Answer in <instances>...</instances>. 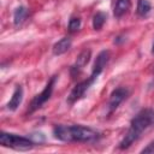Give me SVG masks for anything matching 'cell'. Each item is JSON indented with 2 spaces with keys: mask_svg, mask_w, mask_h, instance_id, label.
<instances>
[{
  "mask_svg": "<svg viewBox=\"0 0 154 154\" xmlns=\"http://www.w3.org/2000/svg\"><path fill=\"white\" fill-rule=\"evenodd\" d=\"M81 25H82V20L79 17H72L70 20H69V25H67V29L70 32H76L81 29Z\"/></svg>",
  "mask_w": 154,
  "mask_h": 154,
  "instance_id": "15",
  "label": "cell"
},
{
  "mask_svg": "<svg viewBox=\"0 0 154 154\" xmlns=\"http://www.w3.org/2000/svg\"><path fill=\"white\" fill-rule=\"evenodd\" d=\"M28 16H29L28 8L24 7V6H18V7L14 10V12H13V23H14V25L18 26V25H20L22 23H24L25 19L28 18Z\"/></svg>",
  "mask_w": 154,
  "mask_h": 154,
  "instance_id": "12",
  "label": "cell"
},
{
  "mask_svg": "<svg viewBox=\"0 0 154 154\" xmlns=\"http://www.w3.org/2000/svg\"><path fill=\"white\" fill-rule=\"evenodd\" d=\"M55 81H57V76H53V77L48 81V83L46 84L45 89L32 99V101H31V103H30L29 113H32V112L37 111L38 108H41V107L51 99V96H52V94H53L54 85H55Z\"/></svg>",
  "mask_w": 154,
  "mask_h": 154,
  "instance_id": "4",
  "label": "cell"
},
{
  "mask_svg": "<svg viewBox=\"0 0 154 154\" xmlns=\"http://www.w3.org/2000/svg\"><path fill=\"white\" fill-rule=\"evenodd\" d=\"M90 57H91V51H90V49H83V51L78 54V57H77V59H76V61H75V64H73V65L71 66V69H70V72H71V76H72V77L78 76V75L81 73V71L83 70V67L89 63Z\"/></svg>",
  "mask_w": 154,
  "mask_h": 154,
  "instance_id": "7",
  "label": "cell"
},
{
  "mask_svg": "<svg viewBox=\"0 0 154 154\" xmlns=\"http://www.w3.org/2000/svg\"><path fill=\"white\" fill-rule=\"evenodd\" d=\"M152 10V5L148 0H137V7H136V12L140 17H146L149 14Z\"/></svg>",
  "mask_w": 154,
  "mask_h": 154,
  "instance_id": "13",
  "label": "cell"
},
{
  "mask_svg": "<svg viewBox=\"0 0 154 154\" xmlns=\"http://www.w3.org/2000/svg\"><path fill=\"white\" fill-rule=\"evenodd\" d=\"M53 135L63 142H94L100 137V134L88 126L82 125H55Z\"/></svg>",
  "mask_w": 154,
  "mask_h": 154,
  "instance_id": "2",
  "label": "cell"
},
{
  "mask_svg": "<svg viewBox=\"0 0 154 154\" xmlns=\"http://www.w3.org/2000/svg\"><path fill=\"white\" fill-rule=\"evenodd\" d=\"M130 8H131L130 0H117L114 4V7H113V14L117 18H120L124 14H126Z\"/></svg>",
  "mask_w": 154,
  "mask_h": 154,
  "instance_id": "11",
  "label": "cell"
},
{
  "mask_svg": "<svg viewBox=\"0 0 154 154\" xmlns=\"http://www.w3.org/2000/svg\"><path fill=\"white\" fill-rule=\"evenodd\" d=\"M128 95H129V90L126 88L119 87V88L114 89L109 95V100H108V105H107L108 112L109 113L114 112L119 107V105L128 97Z\"/></svg>",
  "mask_w": 154,
  "mask_h": 154,
  "instance_id": "6",
  "label": "cell"
},
{
  "mask_svg": "<svg viewBox=\"0 0 154 154\" xmlns=\"http://www.w3.org/2000/svg\"><path fill=\"white\" fill-rule=\"evenodd\" d=\"M22 100H23V88L20 85H17L10 101L7 102V109L16 111L19 107V105L22 103Z\"/></svg>",
  "mask_w": 154,
  "mask_h": 154,
  "instance_id": "10",
  "label": "cell"
},
{
  "mask_svg": "<svg viewBox=\"0 0 154 154\" xmlns=\"http://www.w3.org/2000/svg\"><path fill=\"white\" fill-rule=\"evenodd\" d=\"M106 19H107V14L105 12H102V11L96 12L93 16V28H94V30H101Z\"/></svg>",
  "mask_w": 154,
  "mask_h": 154,
  "instance_id": "14",
  "label": "cell"
},
{
  "mask_svg": "<svg viewBox=\"0 0 154 154\" xmlns=\"http://www.w3.org/2000/svg\"><path fill=\"white\" fill-rule=\"evenodd\" d=\"M152 54H154V42H153V45H152Z\"/></svg>",
  "mask_w": 154,
  "mask_h": 154,
  "instance_id": "17",
  "label": "cell"
},
{
  "mask_svg": "<svg viewBox=\"0 0 154 154\" xmlns=\"http://www.w3.org/2000/svg\"><path fill=\"white\" fill-rule=\"evenodd\" d=\"M153 126H154V109L152 108L142 109L131 119L130 128L125 134L124 138L120 141L119 148L128 149L134 142H136L142 136V134L147 129Z\"/></svg>",
  "mask_w": 154,
  "mask_h": 154,
  "instance_id": "1",
  "label": "cell"
},
{
  "mask_svg": "<svg viewBox=\"0 0 154 154\" xmlns=\"http://www.w3.org/2000/svg\"><path fill=\"white\" fill-rule=\"evenodd\" d=\"M141 153H149V154H154V141H152L149 144H147V147H144Z\"/></svg>",
  "mask_w": 154,
  "mask_h": 154,
  "instance_id": "16",
  "label": "cell"
},
{
  "mask_svg": "<svg viewBox=\"0 0 154 154\" xmlns=\"http://www.w3.org/2000/svg\"><path fill=\"white\" fill-rule=\"evenodd\" d=\"M96 78H97V77H95V76L91 75L89 78H87V79H84V81L77 83V84L73 87V89L71 90L70 95L67 96V103L73 105V103L77 102L78 100L83 99L84 95H85V93L88 91V89L91 87V84L95 82Z\"/></svg>",
  "mask_w": 154,
  "mask_h": 154,
  "instance_id": "5",
  "label": "cell"
},
{
  "mask_svg": "<svg viewBox=\"0 0 154 154\" xmlns=\"http://www.w3.org/2000/svg\"><path fill=\"white\" fill-rule=\"evenodd\" d=\"M108 60H109V52H108V51H101V52L97 54V57H96V59H95V61H94L93 70H91V75L95 76V77H97V76L103 71V69L106 67Z\"/></svg>",
  "mask_w": 154,
  "mask_h": 154,
  "instance_id": "8",
  "label": "cell"
},
{
  "mask_svg": "<svg viewBox=\"0 0 154 154\" xmlns=\"http://www.w3.org/2000/svg\"><path fill=\"white\" fill-rule=\"evenodd\" d=\"M0 144L2 147L12 148L16 150H29L34 147L35 142L29 137L1 131L0 132Z\"/></svg>",
  "mask_w": 154,
  "mask_h": 154,
  "instance_id": "3",
  "label": "cell"
},
{
  "mask_svg": "<svg viewBox=\"0 0 154 154\" xmlns=\"http://www.w3.org/2000/svg\"><path fill=\"white\" fill-rule=\"evenodd\" d=\"M71 45H72V40L70 37H63L53 45L52 52L54 55H61L71 48Z\"/></svg>",
  "mask_w": 154,
  "mask_h": 154,
  "instance_id": "9",
  "label": "cell"
}]
</instances>
